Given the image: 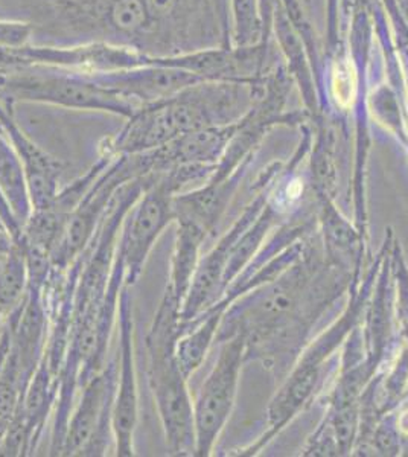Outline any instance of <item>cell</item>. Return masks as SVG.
<instances>
[{
    "instance_id": "obj_16",
    "label": "cell",
    "mask_w": 408,
    "mask_h": 457,
    "mask_svg": "<svg viewBox=\"0 0 408 457\" xmlns=\"http://www.w3.org/2000/svg\"><path fill=\"white\" fill-rule=\"evenodd\" d=\"M332 96L337 104L349 107L357 94V73L349 62H338L332 69L331 77Z\"/></svg>"
},
{
    "instance_id": "obj_17",
    "label": "cell",
    "mask_w": 408,
    "mask_h": 457,
    "mask_svg": "<svg viewBox=\"0 0 408 457\" xmlns=\"http://www.w3.org/2000/svg\"><path fill=\"white\" fill-rule=\"evenodd\" d=\"M399 319L403 323L404 331L408 334V271L399 270Z\"/></svg>"
},
{
    "instance_id": "obj_15",
    "label": "cell",
    "mask_w": 408,
    "mask_h": 457,
    "mask_svg": "<svg viewBox=\"0 0 408 457\" xmlns=\"http://www.w3.org/2000/svg\"><path fill=\"white\" fill-rule=\"evenodd\" d=\"M110 21L120 31L133 34L144 29L150 21L144 0H114L110 10Z\"/></svg>"
},
{
    "instance_id": "obj_23",
    "label": "cell",
    "mask_w": 408,
    "mask_h": 457,
    "mask_svg": "<svg viewBox=\"0 0 408 457\" xmlns=\"http://www.w3.org/2000/svg\"><path fill=\"white\" fill-rule=\"evenodd\" d=\"M5 253H2V252H0V267H2V264H4V261H5Z\"/></svg>"
},
{
    "instance_id": "obj_14",
    "label": "cell",
    "mask_w": 408,
    "mask_h": 457,
    "mask_svg": "<svg viewBox=\"0 0 408 457\" xmlns=\"http://www.w3.org/2000/svg\"><path fill=\"white\" fill-rule=\"evenodd\" d=\"M233 16H235V43L239 47L256 45L262 32L259 0H233Z\"/></svg>"
},
{
    "instance_id": "obj_1",
    "label": "cell",
    "mask_w": 408,
    "mask_h": 457,
    "mask_svg": "<svg viewBox=\"0 0 408 457\" xmlns=\"http://www.w3.org/2000/svg\"><path fill=\"white\" fill-rule=\"evenodd\" d=\"M148 185L150 177H139L121 187L92 243L79 256L81 269L73 290L68 349L54 411L51 456L62 454L78 392L109 361L110 340L118 322L121 291L125 286L124 262L116 245L127 213Z\"/></svg>"
},
{
    "instance_id": "obj_13",
    "label": "cell",
    "mask_w": 408,
    "mask_h": 457,
    "mask_svg": "<svg viewBox=\"0 0 408 457\" xmlns=\"http://www.w3.org/2000/svg\"><path fill=\"white\" fill-rule=\"evenodd\" d=\"M273 19H276V31L279 36L280 45L284 47V53L287 54L288 62H291V69L299 79V83L304 86L306 98H311L312 96V86H311L310 72H308L305 58H304L302 43L296 36L295 29L289 27L291 25L289 19H287L282 12L273 14Z\"/></svg>"
},
{
    "instance_id": "obj_21",
    "label": "cell",
    "mask_w": 408,
    "mask_h": 457,
    "mask_svg": "<svg viewBox=\"0 0 408 457\" xmlns=\"http://www.w3.org/2000/svg\"><path fill=\"white\" fill-rule=\"evenodd\" d=\"M8 349H10V331H8V328H4V331L0 334V368H2V363H4V360H5L6 353H8Z\"/></svg>"
},
{
    "instance_id": "obj_20",
    "label": "cell",
    "mask_w": 408,
    "mask_h": 457,
    "mask_svg": "<svg viewBox=\"0 0 408 457\" xmlns=\"http://www.w3.org/2000/svg\"><path fill=\"white\" fill-rule=\"evenodd\" d=\"M274 5H276V0H259L262 29L265 28V32L269 31V27L273 21Z\"/></svg>"
},
{
    "instance_id": "obj_22",
    "label": "cell",
    "mask_w": 408,
    "mask_h": 457,
    "mask_svg": "<svg viewBox=\"0 0 408 457\" xmlns=\"http://www.w3.org/2000/svg\"><path fill=\"white\" fill-rule=\"evenodd\" d=\"M398 433H403V435H408V411H403L401 416L398 418Z\"/></svg>"
},
{
    "instance_id": "obj_5",
    "label": "cell",
    "mask_w": 408,
    "mask_h": 457,
    "mask_svg": "<svg viewBox=\"0 0 408 457\" xmlns=\"http://www.w3.org/2000/svg\"><path fill=\"white\" fill-rule=\"evenodd\" d=\"M118 379V355L114 353L79 389L62 442V456H105L113 442V409Z\"/></svg>"
},
{
    "instance_id": "obj_19",
    "label": "cell",
    "mask_w": 408,
    "mask_h": 457,
    "mask_svg": "<svg viewBox=\"0 0 408 457\" xmlns=\"http://www.w3.org/2000/svg\"><path fill=\"white\" fill-rule=\"evenodd\" d=\"M26 36H28V28L0 23V43H5V45H16V43L23 42Z\"/></svg>"
},
{
    "instance_id": "obj_7",
    "label": "cell",
    "mask_w": 408,
    "mask_h": 457,
    "mask_svg": "<svg viewBox=\"0 0 408 457\" xmlns=\"http://www.w3.org/2000/svg\"><path fill=\"white\" fill-rule=\"evenodd\" d=\"M0 127L8 141L21 159L25 171L28 189L31 195L32 209L43 208L60 191L62 165L54 157L37 146L34 142L17 127L8 114L0 109Z\"/></svg>"
},
{
    "instance_id": "obj_12",
    "label": "cell",
    "mask_w": 408,
    "mask_h": 457,
    "mask_svg": "<svg viewBox=\"0 0 408 457\" xmlns=\"http://www.w3.org/2000/svg\"><path fill=\"white\" fill-rule=\"evenodd\" d=\"M28 291V269L21 247L14 243L0 267V314L10 317Z\"/></svg>"
},
{
    "instance_id": "obj_18",
    "label": "cell",
    "mask_w": 408,
    "mask_h": 457,
    "mask_svg": "<svg viewBox=\"0 0 408 457\" xmlns=\"http://www.w3.org/2000/svg\"><path fill=\"white\" fill-rule=\"evenodd\" d=\"M179 0H144L145 6L150 17L154 19H165L172 14L177 8Z\"/></svg>"
},
{
    "instance_id": "obj_10",
    "label": "cell",
    "mask_w": 408,
    "mask_h": 457,
    "mask_svg": "<svg viewBox=\"0 0 408 457\" xmlns=\"http://www.w3.org/2000/svg\"><path fill=\"white\" fill-rule=\"evenodd\" d=\"M207 235L191 224L177 223L174 250L171 256V271L165 290L183 305L187 291L191 288L198 262L202 260L200 250Z\"/></svg>"
},
{
    "instance_id": "obj_3",
    "label": "cell",
    "mask_w": 408,
    "mask_h": 457,
    "mask_svg": "<svg viewBox=\"0 0 408 457\" xmlns=\"http://www.w3.org/2000/svg\"><path fill=\"white\" fill-rule=\"evenodd\" d=\"M183 187L170 171L153 174L139 200L129 209L121 228L116 252L125 267V286H136L157 239L174 223L172 198Z\"/></svg>"
},
{
    "instance_id": "obj_9",
    "label": "cell",
    "mask_w": 408,
    "mask_h": 457,
    "mask_svg": "<svg viewBox=\"0 0 408 457\" xmlns=\"http://www.w3.org/2000/svg\"><path fill=\"white\" fill-rule=\"evenodd\" d=\"M11 90L21 98L42 99L77 109L107 110L124 116H133V107L127 104L124 98H118L116 95L90 86H75L60 81H29L11 86Z\"/></svg>"
},
{
    "instance_id": "obj_11",
    "label": "cell",
    "mask_w": 408,
    "mask_h": 457,
    "mask_svg": "<svg viewBox=\"0 0 408 457\" xmlns=\"http://www.w3.org/2000/svg\"><path fill=\"white\" fill-rule=\"evenodd\" d=\"M0 191L10 204L12 215L21 228L32 212L31 195L28 189L21 159L0 127Z\"/></svg>"
},
{
    "instance_id": "obj_8",
    "label": "cell",
    "mask_w": 408,
    "mask_h": 457,
    "mask_svg": "<svg viewBox=\"0 0 408 457\" xmlns=\"http://www.w3.org/2000/svg\"><path fill=\"white\" fill-rule=\"evenodd\" d=\"M237 187L235 177L206 185L172 198L174 223L191 224L209 237L217 228Z\"/></svg>"
},
{
    "instance_id": "obj_4",
    "label": "cell",
    "mask_w": 408,
    "mask_h": 457,
    "mask_svg": "<svg viewBox=\"0 0 408 457\" xmlns=\"http://www.w3.org/2000/svg\"><path fill=\"white\" fill-rule=\"evenodd\" d=\"M222 340L217 363L204 379L194 403V456L212 454L237 398L239 375L247 351V333L243 328H237Z\"/></svg>"
},
{
    "instance_id": "obj_2",
    "label": "cell",
    "mask_w": 408,
    "mask_h": 457,
    "mask_svg": "<svg viewBox=\"0 0 408 457\" xmlns=\"http://www.w3.org/2000/svg\"><path fill=\"white\" fill-rule=\"evenodd\" d=\"M180 312V303L165 290L145 337L146 377L170 454L194 456V403L176 353Z\"/></svg>"
},
{
    "instance_id": "obj_6",
    "label": "cell",
    "mask_w": 408,
    "mask_h": 457,
    "mask_svg": "<svg viewBox=\"0 0 408 457\" xmlns=\"http://www.w3.org/2000/svg\"><path fill=\"white\" fill-rule=\"evenodd\" d=\"M118 379L113 409L114 454L133 457L135 431L139 422V389L136 374L135 320L129 287L121 291L118 307Z\"/></svg>"
}]
</instances>
